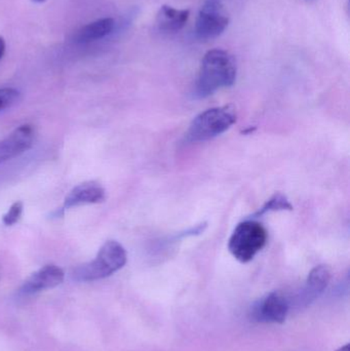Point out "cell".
<instances>
[{"label": "cell", "instance_id": "8fae6325", "mask_svg": "<svg viewBox=\"0 0 350 351\" xmlns=\"http://www.w3.org/2000/svg\"><path fill=\"white\" fill-rule=\"evenodd\" d=\"M114 20L111 18L100 19L82 27L75 35L77 43H86L98 40L112 32L114 29Z\"/></svg>", "mask_w": 350, "mask_h": 351}, {"label": "cell", "instance_id": "d6986e66", "mask_svg": "<svg viewBox=\"0 0 350 351\" xmlns=\"http://www.w3.org/2000/svg\"><path fill=\"white\" fill-rule=\"evenodd\" d=\"M214 1H219V0H214Z\"/></svg>", "mask_w": 350, "mask_h": 351}, {"label": "cell", "instance_id": "ac0fdd59", "mask_svg": "<svg viewBox=\"0 0 350 351\" xmlns=\"http://www.w3.org/2000/svg\"><path fill=\"white\" fill-rule=\"evenodd\" d=\"M33 1H35V2H45V0H33Z\"/></svg>", "mask_w": 350, "mask_h": 351}, {"label": "cell", "instance_id": "8992f818", "mask_svg": "<svg viewBox=\"0 0 350 351\" xmlns=\"http://www.w3.org/2000/svg\"><path fill=\"white\" fill-rule=\"evenodd\" d=\"M289 313V303L284 295L273 292L255 303L252 317L259 323L284 324Z\"/></svg>", "mask_w": 350, "mask_h": 351}, {"label": "cell", "instance_id": "7c38bea8", "mask_svg": "<svg viewBox=\"0 0 350 351\" xmlns=\"http://www.w3.org/2000/svg\"><path fill=\"white\" fill-rule=\"evenodd\" d=\"M331 269L327 265L316 266L308 274L306 280L305 295L308 298L314 299L322 294L330 284Z\"/></svg>", "mask_w": 350, "mask_h": 351}, {"label": "cell", "instance_id": "3957f363", "mask_svg": "<svg viewBox=\"0 0 350 351\" xmlns=\"http://www.w3.org/2000/svg\"><path fill=\"white\" fill-rule=\"evenodd\" d=\"M236 121V111L232 106L208 109L193 119L186 134L187 141H209L225 133Z\"/></svg>", "mask_w": 350, "mask_h": 351}, {"label": "cell", "instance_id": "6da1fadb", "mask_svg": "<svg viewBox=\"0 0 350 351\" xmlns=\"http://www.w3.org/2000/svg\"><path fill=\"white\" fill-rule=\"evenodd\" d=\"M236 80L234 58L224 49H211L201 61L193 97L205 99L223 88L234 86Z\"/></svg>", "mask_w": 350, "mask_h": 351}, {"label": "cell", "instance_id": "e0dca14e", "mask_svg": "<svg viewBox=\"0 0 350 351\" xmlns=\"http://www.w3.org/2000/svg\"><path fill=\"white\" fill-rule=\"evenodd\" d=\"M335 351H350L349 344H345V346H341V348H339L338 350Z\"/></svg>", "mask_w": 350, "mask_h": 351}, {"label": "cell", "instance_id": "52a82bcc", "mask_svg": "<svg viewBox=\"0 0 350 351\" xmlns=\"http://www.w3.org/2000/svg\"><path fill=\"white\" fill-rule=\"evenodd\" d=\"M34 141V131L29 125H21L5 139L0 141V165L30 149Z\"/></svg>", "mask_w": 350, "mask_h": 351}, {"label": "cell", "instance_id": "277c9868", "mask_svg": "<svg viewBox=\"0 0 350 351\" xmlns=\"http://www.w3.org/2000/svg\"><path fill=\"white\" fill-rule=\"evenodd\" d=\"M267 231L262 224L254 220L240 223L234 229L228 243L232 255L242 263H248L265 247Z\"/></svg>", "mask_w": 350, "mask_h": 351}, {"label": "cell", "instance_id": "9c48e42d", "mask_svg": "<svg viewBox=\"0 0 350 351\" xmlns=\"http://www.w3.org/2000/svg\"><path fill=\"white\" fill-rule=\"evenodd\" d=\"M106 198L105 189L100 184L86 182L74 187L64 202L63 210L82 204H100Z\"/></svg>", "mask_w": 350, "mask_h": 351}, {"label": "cell", "instance_id": "30bf717a", "mask_svg": "<svg viewBox=\"0 0 350 351\" xmlns=\"http://www.w3.org/2000/svg\"><path fill=\"white\" fill-rule=\"evenodd\" d=\"M189 10H177L170 5H162L158 14V24L162 30L176 32L181 30L188 21Z\"/></svg>", "mask_w": 350, "mask_h": 351}, {"label": "cell", "instance_id": "5b68a950", "mask_svg": "<svg viewBox=\"0 0 350 351\" xmlns=\"http://www.w3.org/2000/svg\"><path fill=\"white\" fill-rule=\"evenodd\" d=\"M229 19L219 1L207 0L199 10L195 32L201 39H212L221 35L227 28Z\"/></svg>", "mask_w": 350, "mask_h": 351}, {"label": "cell", "instance_id": "ba28073f", "mask_svg": "<svg viewBox=\"0 0 350 351\" xmlns=\"http://www.w3.org/2000/svg\"><path fill=\"white\" fill-rule=\"evenodd\" d=\"M64 278L65 274L62 268L55 265H47L29 276L21 288V293L23 295H32L55 288L64 282Z\"/></svg>", "mask_w": 350, "mask_h": 351}, {"label": "cell", "instance_id": "4fadbf2b", "mask_svg": "<svg viewBox=\"0 0 350 351\" xmlns=\"http://www.w3.org/2000/svg\"><path fill=\"white\" fill-rule=\"evenodd\" d=\"M293 210V206L290 204L288 198L284 194L277 193L275 194L264 206H262L258 213L255 214V216L260 217L262 215L266 214L269 212H277V210Z\"/></svg>", "mask_w": 350, "mask_h": 351}, {"label": "cell", "instance_id": "9a60e30c", "mask_svg": "<svg viewBox=\"0 0 350 351\" xmlns=\"http://www.w3.org/2000/svg\"><path fill=\"white\" fill-rule=\"evenodd\" d=\"M23 213V202H16L12 204L10 210H8L3 218H2V222L6 226H12V225L16 224L18 220H20L21 216Z\"/></svg>", "mask_w": 350, "mask_h": 351}, {"label": "cell", "instance_id": "5bb4252c", "mask_svg": "<svg viewBox=\"0 0 350 351\" xmlns=\"http://www.w3.org/2000/svg\"><path fill=\"white\" fill-rule=\"evenodd\" d=\"M20 98V93L14 88H0V111L14 106Z\"/></svg>", "mask_w": 350, "mask_h": 351}, {"label": "cell", "instance_id": "2e32d148", "mask_svg": "<svg viewBox=\"0 0 350 351\" xmlns=\"http://www.w3.org/2000/svg\"><path fill=\"white\" fill-rule=\"evenodd\" d=\"M4 53H5V41L3 37L0 36V59L3 57Z\"/></svg>", "mask_w": 350, "mask_h": 351}, {"label": "cell", "instance_id": "7a4b0ae2", "mask_svg": "<svg viewBox=\"0 0 350 351\" xmlns=\"http://www.w3.org/2000/svg\"><path fill=\"white\" fill-rule=\"evenodd\" d=\"M127 251L121 243L115 241H106L92 262L76 268L74 280L94 282L108 278L121 270L127 264Z\"/></svg>", "mask_w": 350, "mask_h": 351}]
</instances>
